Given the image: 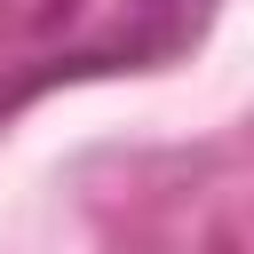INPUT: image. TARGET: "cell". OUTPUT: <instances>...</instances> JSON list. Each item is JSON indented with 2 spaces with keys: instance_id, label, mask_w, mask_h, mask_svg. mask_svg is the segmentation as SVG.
Listing matches in <instances>:
<instances>
[{
  "instance_id": "obj_1",
  "label": "cell",
  "mask_w": 254,
  "mask_h": 254,
  "mask_svg": "<svg viewBox=\"0 0 254 254\" xmlns=\"http://www.w3.org/2000/svg\"><path fill=\"white\" fill-rule=\"evenodd\" d=\"M79 0H0V32L8 40H32V32H56Z\"/></svg>"
}]
</instances>
